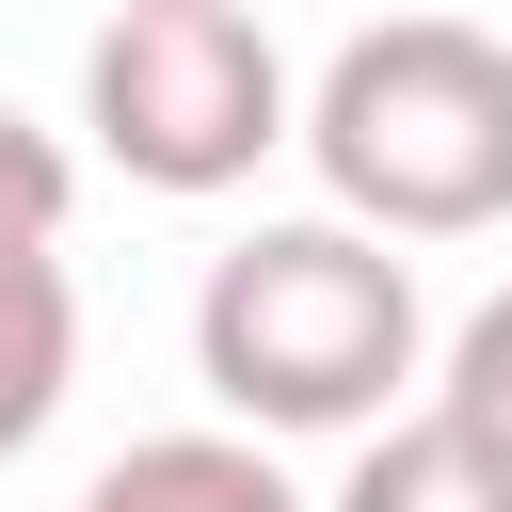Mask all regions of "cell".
Returning a JSON list of instances; mask_svg holds the SVG:
<instances>
[{"label": "cell", "instance_id": "obj_3", "mask_svg": "<svg viewBox=\"0 0 512 512\" xmlns=\"http://www.w3.org/2000/svg\"><path fill=\"white\" fill-rule=\"evenodd\" d=\"M80 128L128 192H240L272 144H304V80L240 0H112L80 48Z\"/></svg>", "mask_w": 512, "mask_h": 512}, {"label": "cell", "instance_id": "obj_4", "mask_svg": "<svg viewBox=\"0 0 512 512\" xmlns=\"http://www.w3.org/2000/svg\"><path fill=\"white\" fill-rule=\"evenodd\" d=\"M64 512H320V496L272 464V432H144V448H112Z\"/></svg>", "mask_w": 512, "mask_h": 512}, {"label": "cell", "instance_id": "obj_6", "mask_svg": "<svg viewBox=\"0 0 512 512\" xmlns=\"http://www.w3.org/2000/svg\"><path fill=\"white\" fill-rule=\"evenodd\" d=\"M320 512H512V464L464 432V416H384V432H352V480L320 496Z\"/></svg>", "mask_w": 512, "mask_h": 512}, {"label": "cell", "instance_id": "obj_8", "mask_svg": "<svg viewBox=\"0 0 512 512\" xmlns=\"http://www.w3.org/2000/svg\"><path fill=\"white\" fill-rule=\"evenodd\" d=\"M64 208H80V144L0 96V240H64Z\"/></svg>", "mask_w": 512, "mask_h": 512}, {"label": "cell", "instance_id": "obj_7", "mask_svg": "<svg viewBox=\"0 0 512 512\" xmlns=\"http://www.w3.org/2000/svg\"><path fill=\"white\" fill-rule=\"evenodd\" d=\"M432 416H464V432L512 464V288H496V304H480V320L432 352Z\"/></svg>", "mask_w": 512, "mask_h": 512}, {"label": "cell", "instance_id": "obj_1", "mask_svg": "<svg viewBox=\"0 0 512 512\" xmlns=\"http://www.w3.org/2000/svg\"><path fill=\"white\" fill-rule=\"evenodd\" d=\"M416 368H432L416 256L368 240L352 208L224 240L192 288V384L224 400V432H384Z\"/></svg>", "mask_w": 512, "mask_h": 512}, {"label": "cell", "instance_id": "obj_5", "mask_svg": "<svg viewBox=\"0 0 512 512\" xmlns=\"http://www.w3.org/2000/svg\"><path fill=\"white\" fill-rule=\"evenodd\" d=\"M64 384H80V272L64 240H0V464L64 416Z\"/></svg>", "mask_w": 512, "mask_h": 512}, {"label": "cell", "instance_id": "obj_2", "mask_svg": "<svg viewBox=\"0 0 512 512\" xmlns=\"http://www.w3.org/2000/svg\"><path fill=\"white\" fill-rule=\"evenodd\" d=\"M304 160L368 240H480L512 224V32L384 16L304 80Z\"/></svg>", "mask_w": 512, "mask_h": 512}]
</instances>
